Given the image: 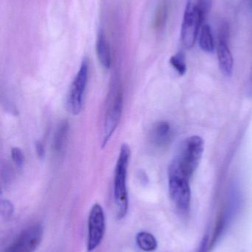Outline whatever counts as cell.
Masks as SVG:
<instances>
[{"mask_svg": "<svg viewBox=\"0 0 252 252\" xmlns=\"http://www.w3.org/2000/svg\"><path fill=\"white\" fill-rule=\"evenodd\" d=\"M10 157H11L12 161L16 167L21 168L23 166L25 157H24L23 152L20 148H16V147L12 148L10 151Z\"/></svg>", "mask_w": 252, "mask_h": 252, "instance_id": "17", "label": "cell"}, {"mask_svg": "<svg viewBox=\"0 0 252 252\" xmlns=\"http://www.w3.org/2000/svg\"><path fill=\"white\" fill-rule=\"evenodd\" d=\"M198 41H199L200 47L204 51L211 53L214 50V39H213L211 28L208 25H204L201 27Z\"/></svg>", "mask_w": 252, "mask_h": 252, "instance_id": "13", "label": "cell"}, {"mask_svg": "<svg viewBox=\"0 0 252 252\" xmlns=\"http://www.w3.org/2000/svg\"><path fill=\"white\" fill-rule=\"evenodd\" d=\"M170 62L180 76L186 73V64L185 62L184 55L183 53H179L172 56Z\"/></svg>", "mask_w": 252, "mask_h": 252, "instance_id": "16", "label": "cell"}, {"mask_svg": "<svg viewBox=\"0 0 252 252\" xmlns=\"http://www.w3.org/2000/svg\"><path fill=\"white\" fill-rule=\"evenodd\" d=\"M208 3L206 0H187L181 25V42L183 47H193L207 13Z\"/></svg>", "mask_w": 252, "mask_h": 252, "instance_id": "3", "label": "cell"}, {"mask_svg": "<svg viewBox=\"0 0 252 252\" xmlns=\"http://www.w3.org/2000/svg\"><path fill=\"white\" fill-rule=\"evenodd\" d=\"M69 125L68 122H62L58 127L54 136V148L57 152H60L66 143L67 137H68Z\"/></svg>", "mask_w": 252, "mask_h": 252, "instance_id": "14", "label": "cell"}, {"mask_svg": "<svg viewBox=\"0 0 252 252\" xmlns=\"http://www.w3.org/2000/svg\"><path fill=\"white\" fill-rule=\"evenodd\" d=\"M209 244H210V238H209L208 235H205V236L201 240L200 243L199 247L197 249L195 252H209L210 249H209Z\"/></svg>", "mask_w": 252, "mask_h": 252, "instance_id": "18", "label": "cell"}, {"mask_svg": "<svg viewBox=\"0 0 252 252\" xmlns=\"http://www.w3.org/2000/svg\"><path fill=\"white\" fill-rule=\"evenodd\" d=\"M106 230L105 212L99 204H93L87 220V252H94L102 244Z\"/></svg>", "mask_w": 252, "mask_h": 252, "instance_id": "7", "label": "cell"}, {"mask_svg": "<svg viewBox=\"0 0 252 252\" xmlns=\"http://www.w3.org/2000/svg\"><path fill=\"white\" fill-rule=\"evenodd\" d=\"M96 54L99 63L105 69H108L111 66V51L109 43L105 36V32L99 31L96 38Z\"/></svg>", "mask_w": 252, "mask_h": 252, "instance_id": "10", "label": "cell"}, {"mask_svg": "<svg viewBox=\"0 0 252 252\" xmlns=\"http://www.w3.org/2000/svg\"><path fill=\"white\" fill-rule=\"evenodd\" d=\"M88 61L84 59L81 62L79 69L71 84L67 99L68 110L73 115H78L82 109L84 93L88 81Z\"/></svg>", "mask_w": 252, "mask_h": 252, "instance_id": "4", "label": "cell"}, {"mask_svg": "<svg viewBox=\"0 0 252 252\" xmlns=\"http://www.w3.org/2000/svg\"><path fill=\"white\" fill-rule=\"evenodd\" d=\"M35 148L38 158L43 159L44 157H45V149H44V145H43L42 142H40V141H37L36 142Z\"/></svg>", "mask_w": 252, "mask_h": 252, "instance_id": "19", "label": "cell"}, {"mask_svg": "<svg viewBox=\"0 0 252 252\" xmlns=\"http://www.w3.org/2000/svg\"><path fill=\"white\" fill-rule=\"evenodd\" d=\"M171 139V127L167 122L157 123L151 130V140L158 146H163Z\"/></svg>", "mask_w": 252, "mask_h": 252, "instance_id": "11", "label": "cell"}, {"mask_svg": "<svg viewBox=\"0 0 252 252\" xmlns=\"http://www.w3.org/2000/svg\"><path fill=\"white\" fill-rule=\"evenodd\" d=\"M130 146L124 143L120 148L118 159L114 172L113 195L116 219L121 220L127 216L129 209L128 192H127V171L130 162Z\"/></svg>", "mask_w": 252, "mask_h": 252, "instance_id": "2", "label": "cell"}, {"mask_svg": "<svg viewBox=\"0 0 252 252\" xmlns=\"http://www.w3.org/2000/svg\"><path fill=\"white\" fill-rule=\"evenodd\" d=\"M168 13V7L166 1H162L157 9L155 18V28L160 29L165 25Z\"/></svg>", "mask_w": 252, "mask_h": 252, "instance_id": "15", "label": "cell"}, {"mask_svg": "<svg viewBox=\"0 0 252 252\" xmlns=\"http://www.w3.org/2000/svg\"><path fill=\"white\" fill-rule=\"evenodd\" d=\"M217 59L220 70L225 75H232L234 60L232 53L224 38L219 40L217 46Z\"/></svg>", "mask_w": 252, "mask_h": 252, "instance_id": "9", "label": "cell"}, {"mask_svg": "<svg viewBox=\"0 0 252 252\" xmlns=\"http://www.w3.org/2000/svg\"><path fill=\"white\" fill-rule=\"evenodd\" d=\"M122 110V92L119 87H114L111 97H109V103L104 121L102 148L108 145L111 136L116 130L121 120Z\"/></svg>", "mask_w": 252, "mask_h": 252, "instance_id": "5", "label": "cell"}, {"mask_svg": "<svg viewBox=\"0 0 252 252\" xmlns=\"http://www.w3.org/2000/svg\"><path fill=\"white\" fill-rule=\"evenodd\" d=\"M204 151V140L201 136L186 138L180 144L168 170L179 173L190 180L201 163Z\"/></svg>", "mask_w": 252, "mask_h": 252, "instance_id": "1", "label": "cell"}, {"mask_svg": "<svg viewBox=\"0 0 252 252\" xmlns=\"http://www.w3.org/2000/svg\"><path fill=\"white\" fill-rule=\"evenodd\" d=\"M42 238V226L31 225L16 237L5 252H34L41 244Z\"/></svg>", "mask_w": 252, "mask_h": 252, "instance_id": "8", "label": "cell"}, {"mask_svg": "<svg viewBox=\"0 0 252 252\" xmlns=\"http://www.w3.org/2000/svg\"><path fill=\"white\" fill-rule=\"evenodd\" d=\"M169 192L176 208L183 213H189L191 207L189 179L174 172L168 171Z\"/></svg>", "mask_w": 252, "mask_h": 252, "instance_id": "6", "label": "cell"}, {"mask_svg": "<svg viewBox=\"0 0 252 252\" xmlns=\"http://www.w3.org/2000/svg\"><path fill=\"white\" fill-rule=\"evenodd\" d=\"M136 244L142 251L145 252H155L158 248V241L150 232H139L136 237Z\"/></svg>", "mask_w": 252, "mask_h": 252, "instance_id": "12", "label": "cell"}]
</instances>
